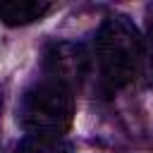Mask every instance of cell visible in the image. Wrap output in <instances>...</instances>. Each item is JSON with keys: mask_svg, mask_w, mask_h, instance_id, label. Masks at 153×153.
Wrapping results in <instances>:
<instances>
[{"mask_svg": "<svg viewBox=\"0 0 153 153\" xmlns=\"http://www.w3.org/2000/svg\"><path fill=\"white\" fill-rule=\"evenodd\" d=\"M53 10L50 2L41 0H2L0 2V19L7 26H26L41 22Z\"/></svg>", "mask_w": 153, "mask_h": 153, "instance_id": "obj_4", "label": "cell"}, {"mask_svg": "<svg viewBox=\"0 0 153 153\" xmlns=\"http://www.w3.org/2000/svg\"><path fill=\"white\" fill-rule=\"evenodd\" d=\"M91 57L103 88L120 91L129 86L143 65V38L134 22L124 14L108 17L96 31Z\"/></svg>", "mask_w": 153, "mask_h": 153, "instance_id": "obj_1", "label": "cell"}, {"mask_svg": "<svg viewBox=\"0 0 153 153\" xmlns=\"http://www.w3.org/2000/svg\"><path fill=\"white\" fill-rule=\"evenodd\" d=\"M14 153H74L72 146L65 141V139H55V136H31L26 134Z\"/></svg>", "mask_w": 153, "mask_h": 153, "instance_id": "obj_5", "label": "cell"}, {"mask_svg": "<svg viewBox=\"0 0 153 153\" xmlns=\"http://www.w3.org/2000/svg\"><path fill=\"white\" fill-rule=\"evenodd\" d=\"M93 72L91 50L74 41H55L43 53V76L72 88L74 93Z\"/></svg>", "mask_w": 153, "mask_h": 153, "instance_id": "obj_3", "label": "cell"}, {"mask_svg": "<svg viewBox=\"0 0 153 153\" xmlns=\"http://www.w3.org/2000/svg\"><path fill=\"white\" fill-rule=\"evenodd\" d=\"M74 91L48 76H41L22 93L17 120L31 136L62 139V134H67L74 122Z\"/></svg>", "mask_w": 153, "mask_h": 153, "instance_id": "obj_2", "label": "cell"}, {"mask_svg": "<svg viewBox=\"0 0 153 153\" xmlns=\"http://www.w3.org/2000/svg\"><path fill=\"white\" fill-rule=\"evenodd\" d=\"M143 72L148 81L153 84V5L148 7V26H146V38H143Z\"/></svg>", "mask_w": 153, "mask_h": 153, "instance_id": "obj_6", "label": "cell"}]
</instances>
